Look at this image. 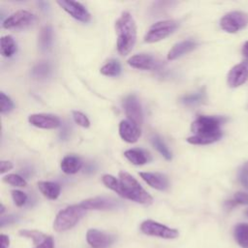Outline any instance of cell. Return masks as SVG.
Instances as JSON below:
<instances>
[{
	"label": "cell",
	"instance_id": "4",
	"mask_svg": "<svg viewBox=\"0 0 248 248\" xmlns=\"http://www.w3.org/2000/svg\"><path fill=\"white\" fill-rule=\"evenodd\" d=\"M85 212L86 210L82 208L80 204L69 205L66 208L60 210L53 222L54 231L61 232L72 229L84 216Z\"/></svg>",
	"mask_w": 248,
	"mask_h": 248
},
{
	"label": "cell",
	"instance_id": "22",
	"mask_svg": "<svg viewBox=\"0 0 248 248\" xmlns=\"http://www.w3.org/2000/svg\"><path fill=\"white\" fill-rule=\"evenodd\" d=\"M124 156L134 165L141 166L148 162V156L147 154L139 148H133L128 149L124 152Z\"/></svg>",
	"mask_w": 248,
	"mask_h": 248
},
{
	"label": "cell",
	"instance_id": "21",
	"mask_svg": "<svg viewBox=\"0 0 248 248\" xmlns=\"http://www.w3.org/2000/svg\"><path fill=\"white\" fill-rule=\"evenodd\" d=\"M233 236L241 248H248V223H239L234 227Z\"/></svg>",
	"mask_w": 248,
	"mask_h": 248
},
{
	"label": "cell",
	"instance_id": "14",
	"mask_svg": "<svg viewBox=\"0 0 248 248\" xmlns=\"http://www.w3.org/2000/svg\"><path fill=\"white\" fill-rule=\"evenodd\" d=\"M28 121L31 125L42 129H54L60 126V119L49 113H34L30 114Z\"/></svg>",
	"mask_w": 248,
	"mask_h": 248
},
{
	"label": "cell",
	"instance_id": "23",
	"mask_svg": "<svg viewBox=\"0 0 248 248\" xmlns=\"http://www.w3.org/2000/svg\"><path fill=\"white\" fill-rule=\"evenodd\" d=\"M53 41V32L50 25H46L41 29L39 36V46L41 50L46 51L50 48Z\"/></svg>",
	"mask_w": 248,
	"mask_h": 248
},
{
	"label": "cell",
	"instance_id": "28",
	"mask_svg": "<svg viewBox=\"0 0 248 248\" xmlns=\"http://www.w3.org/2000/svg\"><path fill=\"white\" fill-rule=\"evenodd\" d=\"M19 234L22 236L31 238L33 240V242L37 245L42 243L47 237V235H46L38 231H30V230H21V231H19Z\"/></svg>",
	"mask_w": 248,
	"mask_h": 248
},
{
	"label": "cell",
	"instance_id": "6",
	"mask_svg": "<svg viewBox=\"0 0 248 248\" xmlns=\"http://www.w3.org/2000/svg\"><path fill=\"white\" fill-rule=\"evenodd\" d=\"M248 25V14L233 11L226 14L220 20L221 28L228 33H236Z\"/></svg>",
	"mask_w": 248,
	"mask_h": 248
},
{
	"label": "cell",
	"instance_id": "17",
	"mask_svg": "<svg viewBox=\"0 0 248 248\" xmlns=\"http://www.w3.org/2000/svg\"><path fill=\"white\" fill-rule=\"evenodd\" d=\"M140 176L152 188L160 191H165L169 187L168 177L160 172H148L141 171Z\"/></svg>",
	"mask_w": 248,
	"mask_h": 248
},
{
	"label": "cell",
	"instance_id": "31",
	"mask_svg": "<svg viewBox=\"0 0 248 248\" xmlns=\"http://www.w3.org/2000/svg\"><path fill=\"white\" fill-rule=\"evenodd\" d=\"M14 108V103L4 92H0V110L1 113H8Z\"/></svg>",
	"mask_w": 248,
	"mask_h": 248
},
{
	"label": "cell",
	"instance_id": "39",
	"mask_svg": "<svg viewBox=\"0 0 248 248\" xmlns=\"http://www.w3.org/2000/svg\"><path fill=\"white\" fill-rule=\"evenodd\" d=\"M242 173L245 174L246 176H248V162H246L243 166V169H242Z\"/></svg>",
	"mask_w": 248,
	"mask_h": 248
},
{
	"label": "cell",
	"instance_id": "19",
	"mask_svg": "<svg viewBox=\"0 0 248 248\" xmlns=\"http://www.w3.org/2000/svg\"><path fill=\"white\" fill-rule=\"evenodd\" d=\"M60 167L63 172L67 174H74L77 173L81 169L82 162L77 156L67 155L62 159Z\"/></svg>",
	"mask_w": 248,
	"mask_h": 248
},
{
	"label": "cell",
	"instance_id": "10",
	"mask_svg": "<svg viewBox=\"0 0 248 248\" xmlns=\"http://www.w3.org/2000/svg\"><path fill=\"white\" fill-rule=\"evenodd\" d=\"M56 3L67 12L72 17L81 22H88L91 18L90 13L87 9L79 2L72 0H58Z\"/></svg>",
	"mask_w": 248,
	"mask_h": 248
},
{
	"label": "cell",
	"instance_id": "41",
	"mask_svg": "<svg viewBox=\"0 0 248 248\" xmlns=\"http://www.w3.org/2000/svg\"><path fill=\"white\" fill-rule=\"evenodd\" d=\"M247 214H248V212H247Z\"/></svg>",
	"mask_w": 248,
	"mask_h": 248
},
{
	"label": "cell",
	"instance_id": "27",
	"mask_svg": "<svg viewBox=\"0 0 248 248\" xmlns=\"http://www.w3.org/2000/svg\"><path fill=\"white\" fill-rule=\"evenodd\" d=\"M203 99H204V93L202 91H200V92L184 95L183 97H181V102L187 106H192V105H196L202 102Z\"/></svg>",
	"mask_w": 248,
	"mask_h": 248
},
{
	"label": "cell",
	"instance_id": "12",
	"mask_svg": "<svg viewBox=\"0 0 248 248\" xmlns=\"http://www.w3.org/2000/svg\"><path fill=\"white\" fill-rule=\"evenodd\" d=\"M248 80V61L234 65L229 72L227 81L230 87L235 88Z\"/></svg>",
	"mask_w": 248,
	"mask_h": 248
},
{
	"label": "cell",
	"instance_id": "15",
	"mask_svg": "<svg viewBox=\"0 0 248 248\" xmlns=\"http://www.w3.org/2000/svg\"><path fill=\"white\" fill-rule=\"evenodd\" d=\"M127 63L129 66L140 69V70H154L159 67L160 62L156 60L152 55L150 54H145V53H140V54H136L131 56L128 60Z\"/></svg>",
	"mask_w": 248,
	"mask_h": 248
},
{
	"label": "cell",
	"instance_id": "2",
	"mask_svg": "<svg viewBox=\"0 0 248 248\" xmlns=\"http://www.w3.org/2000/svg\"><path fill=\"white\" fill-rule=\"evenodd\" d=\"M117 36V51L121 55L128 54L137 41V24L129 12H123L115 21Z\"/></svg>",
	"mask_w": 248,
	"mask_h": 248
},
{
	"label": "cell",
	"instance_id": "18",
	"mask_svg": "<svg viewBox=\"0 0 248 248\" xmlns=\"http://www.w3.org/2000/svg\"><path fill=\"white\" fill-rule=\"evenodd\" d=\"M197 43L193 40H184L176 43L168 52V60H174L196 48Z\"/></svg>",
	"mask_w": 248,
	"mask_h": 248
},
{
	"label": "cell",
	"instance_id": "40",
	"mask_svg": "<svg viewBox=\"0 0 248 248\" xmlns=\"http://www.w3.org/2000/svg\"><path fill=\"white\" fill-rule=\"evenodd\" d=\"M4 212V205L3 204H1V211H0V213L2 214Z\"/></svg>",
	"mask_w": 248,
	"mask_h": 248
},
{
	"label": "cell",
	"instance_id": "35",
	"mask_svg": "<svg viewBox=\"0 0 248 248\" xmlns=\"http://www.w3.org/2000/svg\"><path fill=\"white\" fill-rule=\"evenodd\" d=\"M34 248H54V242L51 236H48L40 244H38L36 247Z\"/></svg>",
	"mask_w": 248,
	"mask_h": 248
},
{
	"label": "cell",
	"instance_id": "8",
	"mask_svg": "<svg viewBox=\"0 0 248 248\" xmlns=\"http://www.w3.org/2000/svg\"><path fill=\"white\" fill-rule=\"evenodd\" d=\"M35 16L26 10H18L8 16L2 23L5 29H21L29 26L34 21Z\"/></svg>",
	"mask_w": 248,
	"mask_h": 248
},
{
	"label": "cell",
	"instance_id": "16",
	"mask_svg": "<svg viewBox=\"0 0 248 248\" xmlns=\"http://www.w3.org/2000/svg\"><path fill=\"white\" fill-rule=\"evenodd\" d=\"M119 135L121 139L129 143L136 142L140 137V129L128 119L121 120L119 123Z\"/></svg>",
	"mask_w": 248,
	"mask_h": 248
},
{
	"label": "cell",
	"instance_id": "25",
	"mask_svg": "<svg viewBox=\"0 0 248 248\" xmlns=\"http://www.w3.org/2000/svg\"><path fill=\"white\" fill-rule=\"evenodd\" d=\"M100 73L107 77H117L121 73V65L116 59H110L101 67Z\"/></svg>",
	"mask_w": 248,
	"mask_h": 248
},
{
	"label": "cell",
	"instance_id": "32",
	"mask_svg": "<svg viewBox=\"0 0 248 248\" xmlns=\"http://www.w3.org/2000/svg\"><path fill=\"white\" fill-rule=\"evenodd\" d=\"M72 113H73V118L78 125H79L83 128H88L90 126V121L84 113H82L81 111H78V110H73Z\"/></svg>",
	"mask_w": 248,
	"mask_h": 248
},
{
	"label": "cell",
	"instance_id": "20",
	"mask_svg": "<svg viewBox=\"0 0 248 248\" xmlns=\"http://www.w3.org/2000/svg\"><path fill=\"white\" fill-rule=\"evenodd\" d=\"M38 188L41 193L48 200H56L60 195V185L51 181H39Z\"/></svg>",
	"mask_w": 248,
	"mask_h": 248
},
{
	"label": "cell",
	"instance_id": "30",
	"mask_svg": "<svg viewBox=\"0 0 248 248\" xmlns=\"http://www.w3.org/2000/svg\"><path fill=\"white\" fill-rule=\"evenodd\" d=\"M49 73H50V67L47 63H45V62L37 64L32 70V75L38 78H45L49 75Z\"/></svg>",
	"mask_w": 248,
	"mask_h": 248
},
{
	"label": "cell",
	"instance_id": "24",
	"mask_svg": "<svg viewBox=\"0 0 248 248\" xmlns=\"http://www.w3.org/2000/svg\"><path fill=\"white\" fill-rule=\"evenodd\" d=\"M1 54L5 57L12 56L16 51V43L11 35H6L1 37Z\"/></svg>",
	"mask_w": 248,
	"mask_h": 248
},
{
	"label": "cell",
	"instance_id": "26",
	"mask_svg": "<svg viewBox=\"0 0 248 248\" xmlns=\"http://www.w3.org/2000/svg\"><path fill=\"white\" fill-rule=\"evenodd\" d=\"M151 142L153 144V146L161 153V155L168 161L171 160V152L170 151V149L168 148V146L165 144V142L162 140L161 138H159L158 136H154L151 139Z\"/></svg>",
	"mask_w": 248,
	"mask_h": 248
},
{
	"label": "cell",
	"instance_id": "29",
	"mask_svg": "<svg viewBox=\"0 0 248 248\" xmlns=\"http://www.w3.org/2000/svg\"><path fill=\"white\" fill-rule=\"evenodd\" d=\"M3 181L10 184V185H13V186H16V187H25L27 186V182L26 180L18 175V174H16V173H10V174H7L3 177Z\"/></svg>",
	"mask_w": 248,
	"mask_h": 248
},
{
	"label": "cell",
	"instance_id": "13",
	"mask_svg": "<svg viewBox=\"0 0 248 248\" xmlns=\"http://www.w3.org/2000/svg\"><path fill=\"white\" fill-rule=\"evenodd\" d=\"M86 240L93 248H107L110 246L115 238L113 235L106 233L96 229H90L86 232Z\"/></svg>",
	"mask_w": 248,
	"mask_h": 248
},
{
	"label": "cell",
	"instance_id": "37",
	"mask_svg": "<svg viewBox=\"0 0 248 248\" xmlns=\"http://www.w3.org/2000/svg\"><path fill=\"white\" fill-rule=\"evenodd\" d=\"M1 248H8L10 245V238L6 234H1V240H0Z\"/></svg>",
	"mask_w": 248,
	"mask_h": 248
},
{
	"label": "cell",
	"instance_id": "3",
	"mask_svg": "<svg viewBox=\"0 0 248 248\" xmlns=\"http://www.w3.org/2000/svg\"><path fill=\"white\" fill-rule=\"evenodd\" d=\"M119 180L123 187V197L141 204H151L153 198L141 187L139 181L125 170L119 171Z\"/></svg>",
	"mask_w": 248,
	"mask_h": 248
},
{
	"label": "cell",
	"instance_id": "7",
	"mask_svg": "<svg viewBox=\"0 0 248 248\" xmlns=\"http://www.w3.org/2000/svg\"><path fill=\"white\" fill-rule=\"evenodd\" d=\"M140 231L147 235L166 239H173L178 236V231L157 223L153 220H145L140 224Z\"/></svg>",
	"mask_w": 248,
	"mask_h": 248
},
{
	"label": "cell",
	"instance_id": "1",
	"mask_svg": "<svg viewBox=\"0 0 248 248\" xmlns=\"http://www.w3.org/2000/svg\"><path fill=\"white\" fill-rule=\"evenodd\" d=\"M227 119L223 116L200 115L191 124L193 136L187 138L191 144H209L222 138L221 126Z\"/></svg>",
	"mask_w": 248,
	"mask_h": 248
},
{
	"label": "cell",
	"instance_id": "5",
	"mask_svg": "<svg viewBox=\"0 0 248 248\" xmlns=\"http://www.w3.org/2000/svg\"><path fill=\"white\" fill-rule=\"evenodd\" d=\"M178 25V22L174 19H164L157 21L150 26L143 38V41L145 43L151 44L164 40L171 33H173Z\"/></svg>",
	"mask_w": 248,
	"mask_h": 248
},
{
	"label": "cell",
	"instance_id": "33",
	"mask_svg": "<svg viewBox=\"0 0 248 248\" xmlns=\"http://www.w3.org/2000/svg\"><path fill=\"white\" fill-rule=\"evenodd\" d=\"M12 198L14 200V202L16 206L20 207L24 205L27 202V195L19 190H13L12 192Z\"/></svg>",
	"mask_w": 248,
	"mask_h": 248
},
{
	"label": "cell",
	"instance_id": "11",
	"mask_svg": "<svg viewBox=\"0 0 248 248\" xmlns=\"http://www.w3.org/2000/svg\"><path fill=\"white\" fill-rule=\"evenodd\" d=\"M80 206L85 210L97 209V210H108V209H114L119 206V202L112 199V198H106V197H95L90 198L87 200L82 201Z\"/></svg>",
	"mask_w": 248,
	"mask_h": 248
},
{
	"label": "cell",
	"instance_id": "34",
	"mask_svg": "<svg viewBox=\"0 0 248 248\" xmlns=\"http://www.w3.org/2000/svg\"><path fill=\"white\" fill-rule=\"evenodd\" d=\"M229 203L233 206L236 204H248V193L237 192L234 194L233 199L229 201Z\"/></svg>",
	"mask_w": 248,
	"mask_h": 248
},
{
	"label": "cell",
	"instance_id": "36",
	"mask_svg": "<svg viewBox=\"0 0 248 248\" xmlns=\"http://www.w3.org/2000/svg\"><path fill=\"white\" fill-rule=\"evenodd\" d=\"M13 163L10 161H1L0 162V172L4 173L6 171H9L13 169Z\"/></svg>",
	"mask_w": 248,
	"mask_h": 248
},
{
	"label": "cell",
	"instance_id": "9",
	"mask_svg": "<svg viewBox=\"0 0 248 248\" xmlns=\"http://www.w3.org/2000/svg\"><path fill=\"white\" fill-rule=\"evenodd\" d=\"M123 108L125 110V114L128 117V120L136 124L137 126H140L142 124V108L139 99L135 95H129L124 99Z\"/></svg>",
	"mask_w": 248,
	"mask_h": 248
},
{
	"label": "cell",
	"instance_id": "38",
	"mask_svg": "<svg viewBox=\"0 0 248 248\" xmlns=\"http://www.w3.org/2000/svg\"><path fill=\"white\" fill-rule=\"evenodd\" d=\"M242 55L248 60V41L245 42L242 46Z\"/></svg>",
	"mask_w": 248,
	"mask_h": 248
}]
</instances>
